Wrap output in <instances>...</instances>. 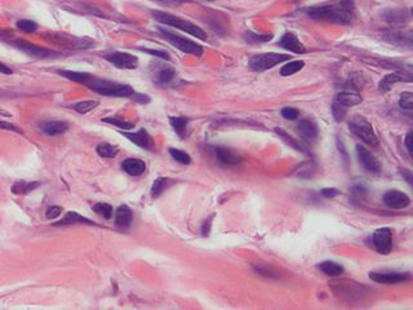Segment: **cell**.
Here are the masks:
<instances>
[{
  "label": "cell",
  "mask_w": 413,
  "mask_h": 310,
  "mask_svg": "<svg viewBox=\"0 0 413 310\" xmlns=\"http://www.w3.org/2000/svg\"><path fill=\"white\" fill-rule=\"evenodd\" d=\"M0 73L5 74V75H10L13 71H12V69H10L9 66H7V65L3 64V62L0 61Z\"/></svg>",
  "instance_id": "obj_51"
},
{
  "label": "cell",
  "mask_w": 413,
  "mask_h": 310,
  "mask_svg": "<svg viewBox=\"0 0 413 310\" xmlns=\"http://www.w3.org/2000/svg\"><path fill=\"white\" fill-rule=\"evenodd\" d=\"M141 50L146 52L149 54H153V56H157L159 58H163V60H169V54L164 50H157V49H149V48H140Z\"/></svg>",
  "instance_id": "obj_44"
},
{
  "label": "cell",
  "mask_w": 413,
  "mask_h": 310,
  "mask_svg": "<svg viewBox=\"0 0 413 310\" xmlns=\"http://www.w3.org/2000/svg\"><path fill=\"white\" fill-rule=\"evenodd\" d=\"M159 33L162 34V37L167 40L170 45H173L174 48L180 49L183 53L193 54V56L198 57L203 54V47H202L200 44L193 42V40L180 37V35H177V34L169 33V31L164 30V29H159Z\"/></svg>",
  "instance_id": "obj_5"
},
{
  "label": "cell",
  "mask_w": 413,
  "mask_h": 310,
  "mask_svg": "<svg viewBox=\"0 0 413 310\" xmlns=\"http://www.w3.org/2000/svg\"><path fill=\"white\" fill-rule=\"evenodd\" d=\"M157 1L163 3V4H167V5H180V4L186 3V1H189V0H157Z\"/></svg>",
  "instance_id": "obj_50"
},
{
  "label": "cell",
  "mask_w": 413,
  "mask_h": 310,
  "mask_svg": "<svg viewBox=\"0 0 413 310\" xmlns=\"http://www.w3.org/2000/svg\"><path fill=\"white\" fill-rule=\"evenodd\" d=\"M106 60L114 65V66L124 69V70H133L138 66V58L133 54L127 53V52H110L107 53Z\"/></svg>",
  "instance_id": "obj_9"
},
{
  "label": "cell",
  "mask_w": 413,
  "mask_h": 310,
  "mask_svg": "<svg viewBox=\"0 0 413 310\" xmlns=\"http://www.w3.org/2000/svg\"><path fill=\"white\" fill-rule=\"evenodd\" d=\"M85 87L92 89L96 93L101 94V96L107 97H130L133 94L134 89L128 84L117 83V82H111V80L101 79V78L93 77L90 74L88 79L84 83Z\"/></svg>",
  "instance_id": "obj_2"
},
{
  "label": "cell",
  "mask_w": 413,
  "mask_h": 310,
  "mask_svg": "<svg viewBox=\"0 0 413 310\" xmlns=\"http://www.w3.org/2000/svg\"><path fill=\"white\" fill-rule=\"evenodd\" d=\"M40 185V182H26V181H18V182H14L12 185V193L16 194V195H25V194L31 193L33 190H35L38 186Z\"/></svg>",
  "instance_id": "obj_23"
},
{
  "label": "cell",
  "mask_w": 413,
  "mask_h": 310,
  "mask_svg": "<svg viewBox=\"0 0 413 310\" xmlns=\"http://www.w3.org/2000/svg\"><path fill=\"white\" fill-rule=\"evenodd\" d=\"M322 194H323V197L326 198H334L340 194V191L337 190V189H334V187H327V189L322 190Z\"/></svg>",
  "instance_id": "obj_48"
},
{
  "label": "cell",
  "mask_w": 413,
  "mask_h": 310,
  "mask_svg": "<svg viewBox=\"0 0 413 310\" xmlns=\"http://www.w3.org/2000/svg\"><path fill=\"white\" fill-rule=\"evenodd\" d=\"M271 35H256L254 33H247L246 40L248 43H265L271 39Z\"/></svg>",
  "instance_id": "obj_40"
},
{
  "label": "cell",
  "mask_w": 413,
  "mask_h": 310,
  "mask_svg": "<svg viewBox=\"0 0 413 310\" xmlns=\"http://www.w3.org/2000/svg\"><path fill=\"white\" fill-rule=\"evenodd\" d=\"M169 154L176 162L183 164V166H189V164L191 163L190 155L187 153H185V151L180 150V149H173V147H172V149H169Z\"/></svg>",
  "instance_id": "obj_34"
},
{
  "label": "cell",
  "mask_w": 413,
  "mask_h": 310,
  "mask_svg": "<svg viewBox=\"0 0 413 310\" xmlns=\"http://www.w3.org/2000/svg\"><path fill=\"white\" fill-rule=\"evenodd\" d=\"M404 147H406L408 155H412V132H408L404 138Z\"/></svg>",
  "instance_id": "obj_46"
},
{
  "label": "cell",
  "mask_w": 413,
  "mask_h": 310,
  "mask_svg": "<svg viewBox=\"0 0 413 310\" xmlns=\"http://www.w3.org/2000/svg\"><path fill=\"white\" fill-rule=\"evenodd\" d=\"M97 106H98V101L89 100V101H82V102L75 103L73 107L78 111V113L88 114L89 111H92L93 109H96Z\"/></svg>",
  "instance_id": "obj_33"
},
{
  "label": "cell",
  "mask_w": 413,
  "mask_h": 310,
  "mask_svg": "<svg viewBox=\"0 0 413 310\" xmlns=\"http://www.w3.org/2000/svg\"><path fill=\"white\" fill-rule=\"evenodd\" d=\"M0 115H3V117H12V114L9 113V111H7V110H4V109H1V107H0Z\"/></svg>",
  "instance_id": "obj_52"
},
{
  "label": "cell",
  "mask_w": 413,
  "mask_h": 310,
  "mask_svg": "<svg viewBox=\"0 0 413 310\" xmlns=\"http://www.w3.org/2000/svg\"><path fill=\"white\" fill-rule=\"evenodd\" d=\"M275 132H277L278 134H279L282 138H283L286 142H288L290 145V146H293L294 149H297V150H301V151H305V147L301 145V143H298V141L294 140V138H292V137L289 136V134H287L286 132H284L283 130H280V128H275Z\"/></svg>",
  "instance_id": "obj_38"
},
{
  "label": "cell",
  "mask_w": 413,
  "mask_h": 310,
  "mask_svg": "<svg viewBox=\"0 0 413 310\" xmlns=\"http://www.w3.org/2000/svg\"><path fill=\"white\" fill-rule=\"evenodd\" d=\"M383 203L391 210H403L411 204L410 197L399 190H389L383 194Z\"/></svg>",
  "instance_id": "obj_11"
},
{
  "label": "cell",
  "mask_w": 413,
  "mask_h": 310,
  "mask_svg": "<svg viewBox=\"0 0 413 310\" xmlns=\"http://www.w3.org/2000/svg\"><path fill=\"white\" fill-rule=\"evenodd\" d=\"M74 223H85V225H96V222L90 221L87 217L82 216L77 212H67L61 221L54 223V226H62V225H74Z\"/></svg>",
  "instance_id": "obj_21"
},
{
  "label": "cell",
  "mask_w": 413,
  "mask_h": 310,
  "mask_svg": "<svg viewBox=\"0 0 413 310\" xmlns=\"http://www.w3.org/2000/svg\"><path fill=\"white\" fill-rule=\"evenodd\" d=\"M208 1H214V0H208Z\"/></svg>",
  "instance_id": "obj_53"
},
{
  "label": "cell",
  "mask_w": 413,
  "mask_h": 310,
  "mask_svg": "<svg viewBox=\"0 0 413 310\" xmlns=\"http://www.w3.org/2000/svg\"><path fill=\"white\" fill-rule=\"evenodd\" d=\"M169 123L173 128V131L176 132L181 138L185 137L187 130V124H189V119L186 117H170L169 118Z\"/></svg>",
  "instance_id": "obj_24"
},
{
  "label": "cell",
  "mask_w": 413,
  "mask_h": 310,
  "mask_svg": "<svg viewBox=\"0 0 413 310\" xmlns=\"http://www.w3.org/2000/svg\"><path fill=\"white\" fill-rule=\"evenodd\" d=\"M404 79L411 80L410 78L403 77V75H400V74H398V73L387 74V75H385V78L381 80L380 89L382 90V92H387V90H390V88L393 87L394 84H397L398 82H400V80H404Z\"/></svg>",
  "instance_id": "obj_27"
},
{
  "label": "cell",
  "mask_w": 413,
  "mask_h": 310,
  "mask_svg": "<svg viewBox=\"0 0 413 310\" xmlns=\"http://www.w3.org/2000/svg\"><path fill=\"white\" fill-rule=\"evenodd\" d=\"M297 131L300 132L301 137L307 141H313L318 136V126L315 122L310 119H302L297 126Z\"/></svg>",
  "instance_id": "obj_19"
},
{
  "label": "cell",
  "mask_w": 413,
  "mask_h": 310,
  "mask_svg": "<svg viewBox=\"0 0 413 310\" xmlns=\"http://www.w3.org/2000/svg\"><path fill=\"white\" fill-rule=\"evenodd\" d=\"M168 187V178L165 177H158L157 180L154 181L153 186H151V197L157 198L160 194L163 193Z\"/></svg>",
  "instance_id": "obj_32"
},
{
  "label": "cell",
  "mask_w": 413,
  "mask_h": 310,
  "mask_svg": "<svg viewBox=\"0 0 413 310\" xmlns=\"http://www.w3.org/2000/svg\"><path fill=\"white\" fill-rule=\"evenodd\" d=\"M214 154H216V158L220 160L221 163L227 164V166H235V164H239L243 162L240 155H238L237 153H234L231 149H227V147H216L214 149Z\"/></svg>",
  "instance_id": "obj_17"
},
{
  "label": "cell",
  "mask_w": 413,
  "mask_h": 310,
  "mask_svg": "<svg viewBox=\"0 0 413 310\" xmlns=\"http://www.w3.org/2000/svg\"><path fill=\"white\" fill-rule=\"evenodd\" d=\"M67 128H69V124L62 120H49V122H43L39 124L40 132L47 136H58V134L66 132Z\"/></svg>",
  "instance_id": "obj_15"
},
{
  "label": "cell",
  "mask_w": 413,
  "mask_h": 310,
  "mask_svg": "<svg viewBox=\"0 0 413 310\" xmlns=\"http://www.w3.org/2000/svg\"><path fill=\"white\" fill-rule=\"evenodd\" d=\"M174 77H176V70H174L173 67L162 66L157 71L155 80H157V84H159V86H167V84H169L174 79Z\"/></svg>",
  "instance_id": "obj_22"
},
{
  "label": "cell",
  "mask_w": 413,
  "mask_h": 310,
  "mask_svg": "<svg viewBox=\"0 0 413 310\" xmlns=\"http://www.w3.org/2000/svg\"><path fill=\"white\" fill-rule=\"evenodd\" d=\"M303 66H305V62L300 60L287 62V64L280 69V75H282V77H289V75H293V74L302 70Z\"/></svg>",
  "instance_id": "obj_28"
},
{
  "label": "cell",
  "mask_w": 413,
  "mask_h": 310,
  "mask_svg": "<svg viewBox=\"0 0 413 310\" xmlns=\"http://www.w3.org/2000/svg\"><path fill=\"white\" fill-rule=\"evenodd\" d=\"M210 222H212V217H210V219H206L203 222V225H202V234H203V237H206V235L209 234Z\"/></svg>",
  "instance_id": "obj_49"
},
{
  "label": "cell",
  "mask_w": 413,
  "mask_h": 310,
  "mask_svg": "<svg viewBox=\"0 0 413 310\" xmlns=\"http://www.w3.org/2000/svg\"><path fill=\"white\" fill-rule=\"evenodd\" d=\"M133 220V212L129 207L125 204L118 207L117 214H115V226L119 229H128Z\"/></svg>",
  "instance_id": "obj_18"
},
{
  "label": "cell",
  "mask_w": 413,
  "mask_h": 310,
  "mask_svg": "<svg viewBox=\"0 0 413 310\" xmlns=\"http://www.w3.org/2000/svg\"><path fill=\"white\" fill-rule=\"evenodd\" d=\"M370 278L376 283L397 284L410 280V273H370Z\"/></svg>",
  "instance_id": "obj_12"
},
{
  "label": "cell",
  "mask_w": 413,
  "mask_h": 310,
  "mask_svg": "<svg viewBox=\"0 0 413 310\" xmlns=\"http://www.w3.org/2000/svg\"><path fill=\"white\" fill-rule=\"evenodd\" d=\"M290 56L289 54H284V53H260L253 56L249 60V66L252 70L258 71V73H262V71H266L269 69H273L274 66L282 64V62H286V61H289Z\"/></svg>",
  "instance_id": "obj_6"
},
{
  "label": "cell",
  "mask_w": 413,
  "mask_h": 310,
  "mask_svg": "<svg viewBox=\"0 0 413 310\" xmlns=\"http://www.w3.org/2000/svg\"><path fill=\"white\" fill-rule=\"evenodd\" d=\"M3 39L7 40L8 43L12 44L17 49L25 52V53L29 54V56L38 57V58H48V57L56 56V53H54L53 50L48 49V48L40 47V45H35V44L30 43V42H27V40L16 39V38H13L12 35L4 37Z\"/></svg>",
  "instance_id": "obj_7"
},
{
  "label": "cell",
  "mask_w": 413,
  "mask_h": 310,
  "mask_svg": "<svg viewBox=\"0 0 413 310\" xmlns=\"http://www.w3.org/2000/svg\"><path fill=\"white\" fill-rule=\"evenodd\" d=\"M279 45L284 48L286 50L293 52L296 54H303L306 52V48L300 42V39L294 35L293 33H286L283 37L280 38Z\"/></svg>",
  "instance_id": "obj_14"
},
{
  "label": "cell",
  "mask_w": 413,
  "mask_h": 310,
  "mask_svg": "<svg viewBox=\"0 0 413 310\" xmlns=\"http://www.w3.org/2000/svg\"><path fill=\"white\" fill-rule=\"evenodd\" d=\"M357 155L358 159H359L360 164L363 166V168L368 172L373 175H378L381 172V164L380 162L377 160V158L374 157L373 154L371 153L367 147L362 146V145H358L357 146Z\"/></svg>",
  "instance_id": "obj_10"
},
{
  "label": "cell",
  "mask_w": 413,
  "mask_h": 310,
  "mask_svg": "<svg viewBox=\"0 0 413 310\" xmlns=\"http://www.w3.org/2000/svg\"><path fill=\"white\" fill-rule=\"evenodd\" d=\"M306 14L318 21H328L338 25H350L354 20V3L351 0H341L328 5H317L306 9Z\"/></svg>",
  "instance_id": "obj_1"
},
{
  "label": "cell",
  "mask_w": 413,
  "mask_h": 310,
  "mask_svg": "<svg viewBox=\"0 0 413 310\" xmlns=\"http://www.w3.org/2000/svg\"><path fill=\"white\" fill-rule=\"evenodd\" d=\"M0 130H7V131H13V132H18V133H22V131L18 127H16L14 124L7 123V122H0Z\"/></svg>",
  "instance_id": "obj_47"
},
{
  "label": "cell",
  "mask_w": 413,
  "mask_h": 310,
  "mask_svg": "<svg viewBox=\"0 0 413 310\" xmlns=\"http://www.w3.org/2000/svg\"><path fill=\"white\" fill-rule=\"evenodd\" d=\"M336 101L340 102L343 106H357L359 103H362L363 98L358 93L357 90H343L336 96Z\"/></svg>",
  "instance_id": "obj_20"
},
{
  "label": "cell",
  "mask_w": 413,
  "mask_h": 310,
  "mask_svg": "<svg viewBox=\"0 0 413 310\" xmlns=\"http://www.w3.org/2000/svg\"><path fill=\"white\" fill-rule=\"evenodd\" d=\"M349 128L354 134H357V137H359L360 140L364 141L368 145L376 146L377 143H378V137H377L372 124L364 117L354 115L349 120Z\"/></svg>",
  "instance_id": "obj_4"
},
{
  "label": "cell",
  "mask_w": 413,
  "mask_h": 310,
  "mask_svg": "<svg viewBox=\"0 0 413 310\" xmlns=\"http://www.w3.org/2000/svg\"><path fill=\"white\" fill-rule=\"evenodd\" d=\"M16 26H17V29H20L21 31H24V33H29V34L34 33V31L38 29V25L31 20L17 21Z\"/></svg>",
  "instance_id": "obj_39"
},
{
  "label": "cell",
  "mask_w": 413,
  "mask_h": 310,
  "mask_svg": "<svg viewBox=\"0 0 413 310\" xmlns=\"http://www.w3.org/2000/svg\"><path fill=\"white\" fill-rule=\"evenodd\" d=\"M58 74L66 78V79L73 80V82H75V83H80V84L85 83V80H87L88 77L90 75L89 73H82V71H70V70H60L58 71Z\"/></svg>",
  "instance_id": "obj_29"
},
{
  "label": "cell",
  "mask_w": 413,
  "mask_h": 310,
  "mask_svg": "<svg viewBox=\"0 0 413 310\" xmlns=\"http://www.w3.org/2000/svg\"><path fill=\"white\" fill-rule=\"evenodd\" d=\"M102 122L103 123L111 124V126H114V127H118V128H120V130H124V131H129V130H132V128H134V124L132 123V122L120 119V118H118V117L103 118Z\"/></svg>",
  "instance_id": "obj_30"
},
{
  "label": "cell",
  "mask_w": 413,
  "mask_h": 310,
  "mask_svg": "<svg viewBox=\"0 0 413 310\" xmlns=\"http://www.w3.org/2000/svg\"><path fill=\"white\" fill-rule=\"evenodd\" d=\"M346 111H347L346 106L341 105V103L337 102L336 100L333 101V103H332V113H333V118L336 119V122H341V120H343V118H345V115H346Z\"/></svg>",
  "instance_id": "obj_36"
},
{
  "label": "cell",
  "mask_w": 413,
  "mask_h": 310,
  "mask_svg": "<svg viewBox=\"0 0 413 310\" xmlns=\"http://www.w3.org/2000/svg\"><path fill=\"white\" fill-rule=\"evenodd\" d=\"M130 98L137 103H141V105H146V103L150 102V97L146 96V94L140 93V92H133V94L130 96Z\"/></svg>",
  "instance_id": "obj_43"
},
{
  "label": "cell",
  "mask_w": 413,
  "mask_h": 310,
  "mask_svg": "<svg viewBox=\"0 0 413 310\" xmlns=\"http://www.w3.org/2000/svg\"><path fill=\"white\" fill-rule=\"evenodd\" d=\"M62 214V208L58 206H50L48 207L47 210V219H56V217H58L60 215Z\"/></svg>",
  "instance_id": "obj_45"
},
{
  "label": "cell",
  "mask_w": 413,
  "mask_h": 310,
  "mask_svg": "<svg viewBox=\"0 0 413 310\" xmlns=\"http://www.w3.org/2000/svg\"><path fill=\"white\" fill-rule=\"evenodd\" d=\"M399 106L403 110L411 111L413 109V93L412 92H404L399 98Z\"/></svg>",
  "instance_id": "obj_37"
},
{
  "label": "cell",
  "mask_w": 413,
  "mask_h": 310,
  "mask_svg": "<svg viewBox=\"0 0 413 310\" xmlns=\"http://www.w3.org/2000/svg\"><path fill=\"white\" fill-rule=\"evenodd\" d=\"M372 243L374 250L381 255H387L393 246V234L389 227H380L372 235Z\"/></svg>",
  "instance_id": "obj_8"
},
{
  "label": "cell",
  "mask_w": 413,
  "mask_h": 310,
  "mask_svg": "<svg viewBox=\"0 0 413 310\" xmlns=\"http://www.w3.org/2000/svg\"><path fill=\"white\" fill-rule=\"evenodd\" d=\"M97 153L102 158H114L119 153V147L114 146L111 143L102 142L97 146Z\"/></svg>",
  "instance_id": "obj_31"
},
{
  "label": "cell",
  "mask_w": 413,
  "mask_h": 310,
  "mask_svg": "<svg viewBox=\"0 0 413 310\" xmlns=\"http://www.w3.org/2000/svg\"><path fill=\"white\" fill-rule=\"evenodd\" d=\"M153 17L158 21V22H160V24H164V25H168V26L180 29L181 31H185L186 34H190V35H193V37L198 38V39H200V40H206V31H204L202 27L191 24L190 21L183 20V18L173 16V14L165 13V12H159V10H154Z\"/></svg>",
  "instance_id": "obj_3"
},
{
  "label": "cell",
  "mask_w": 413,
  "mask_h": 310,
  "mask_svg": "<svg viewBox=\"0 0 413 310\" xmlns=\"http://www.w3.org/2000/svg\"><path fill=\"white\" fill-rule=\"evenodd\" d=\"M280 114H282V117L287 120H296L297 118L300 117V111L297 110V109H294V107L289 106L282 109Z\"/></svg>",
  "instance_id": "obj_41"
},
{
  "label": "cell",
  "mask_w": 413,
  "mask_h": 310,
  "mask_svg": "<svg viewBox=\"0 0 413 310\" xmlns=\"http://www.w3.org/2000/svg\"><path fill=\"white\" fill-rule=\"evenodd\" d=\"M319 269L328 277H338L343 273V267L333 261H324L319 265Z\"/></svg>",
  "instance_id": "obj_26"
},
{
  "label": "cell",
  "mask_w": 413,
  "mask_h": 310,
  "mask_svg": "<svg viewBox=\"0 0 413 310\" xmlns=\"http://www.w3.org/2000/svg\"><path fill=\"white\" fill-rule=\"evenodd\" d=\"M254 270L257 271L258 274H261V275H263V277L266 278H278L279 277V273H277V271L274 270V269H270V267H266V266H256L254 267Z\"/></svg>",
  "instance_id": "obj_42"
},
{
  "label": "cell",
  "mask_w": 413,
  "mask_h": 310,
  "mask_svg": "<svg viewBox=\"0 0 413 310\" xmlns=\"http://www.w3.org/2000/svg\"><path fill=\"white\" fill-rule=\"evenodd\" d=\"M124 137H127L130 142H133L134 145H137L141 149H145V150H151L154 147V140L153 137L149 134L146 130H140L138 132H123Z\"/></svg>",
  "instance_id": "obj_13"
},
{
  "label": "cell",
  "mask_w": 413,
  "mask_h": 310,
  "mask_svg": "<svg viewBox=\"0 0 413 310\" xmlns=\"http://www.w3.org/2000/svg\"><path fill=\"white\" fill-rule=\"evenodd\" d=\"M122 170L129 176H141L146 171V163L137 158H128L122 162Z\"/></svg>",
  "instance_id": "obj_16"
},
{
  "label": "cell",
  "mask_w": 413,
  "mask_h": 310,
  "mask_svg": "<svg viewBox=\"0 0 413 310\" xmlns=\"http://www.w3.org/2000/svg\"><path fill=\"white\" fill-rule=\"evenodd\" d=\"M383 17H385V20H386L389 24L394 25H402L408 20V14L406 13V10L400 9L387 10L386 13L383 14Z\"/></svg>",
  "instance_id": "obj_25"
},
{
  "label": "cell",
  "mask_w": 413,
  "mask_h": 310,
  "mask_svg": "<svg viewBox=\"0 0 413 310\" xmlns=\"http://www.w3.org/2000/svg\"><path fill=\"white\" fill-rule=\"evenodd\" d=\"M92 210H93L96 214L101 215V216H102L103 219H106V220H110L111 217H113L114 210H113V207H111L110 204L97 203V204H94Z\"/></svg>",
  "instance_id": "obj_35"
}]
</instances>
